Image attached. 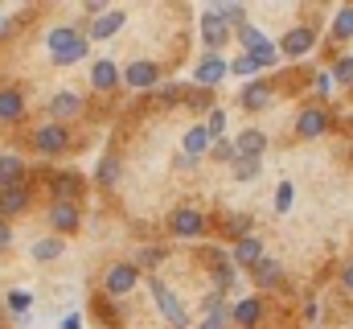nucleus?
<instances>
[{
    "label": "nucleus",
    "mask_w": 353,
    "mask_h": 329,
    "mask_svg": "<svg viewBox=\"0 0 353 329\" xmlns=\"http://www.w3.org/2000/svg\"><path fill=\"white\" fill-rule=\"evenodd\" d=\"M148 288H152V301H157V309L165 313V321H169V326H173V329H185V326H189V313L181 309V301H176L173 292H169V288L157 280V276L148 280Z\"/></svg>",
    "instance_id": "nucleus-1"
},
{
    "label": "nucleus",
    "mask_w": 353,
    "mask_h": 329,
    "mask_svg": "<svg viewBox=\"0 0 353 329\" xmlns=\"http://www.w3.org/2000/svg\"><path fill=\"white\" fill-rule=\"evenodd\" d=\"M103 284H107L111 297H123V292H132V288L140 284V267H136V263H111Z\"/></svg>",
    "instance_id": "nucleus-2"
},
{
    "label": "nucleus",
    "mask_w": 353,
    "mask_h": 329,
    "mask_svg": "<svg viewBox=\"0 0 353 329\" xmlns=\"http://www.w3.org/2000/svg\"><path fill=\"white\" fill-rule=\"evenodd\" d=\"M33 144H37V153L54 157V153H62V149L70 144V132H66L62 124H41V128L33 132Z\"/></svg>",
    "instance_id": "nucleus-3"
},
{
    "label": "nucleus",
    "mask_w": 353,
    "mask_h": 329,
    "mask_svg": "<svg viewBox=\"0 0 353 329\" xmlns=\"http://www.w3.org/2000/svg\"><path fill=\"white\" fill-rule=\"evenodd\" d=\"M226 37H230V25L222 21V12L218 8H205L201 12V41L205 46H222Z\"/></svg>",
    "instance_id": "nucleus-4"
},
{
    "label": "nucleus",
    "mask_w": 353,
    "mask_h": 329,
    "mask_svg": "<svg viewBox=\"0 0 353 329\" xmlns=\"http://www.w3.org/2000/svg\"><path fill=\"white\" fill-rule=\"evenodd\" d=\"M169 227H173V235H176V239H197V235L205 231V218H201L197 210H173Z\"/></svg>",
    "instance_id": "nucleus-5"
},
{
    "label": "nucleus",
    "mask_w": 353,
    "mask_h": 329,
    "mask_svg": "<svg viewBox=\"0 0 353 329\" xmlns=\"http://www.w3.org/2000/svg\"><path fill=\"white\" fill-rule=\"evenodd\" d=\"M325 128H329V115H325L321 107H308V111H300V120H296V136H304V140L325 136Z\"/></svg>",
    "instance_id": "nucleus-6"
},
{
    "label": "nucleus",
    "mask_w": 353,
    "mask_h": 329,
    "mask_svg": "<svg viewBox=\"0 0 353 329\" xmlns=\"http://www.w3.org/2000/svg\"><path fill=\"white\" fill-rule=\"evenodd\" d=\"M50 227H54L58 235L79 231V206H74V202H54V206H50Z\"/></svg>",
    "instance_id": "nucleus-7"
},
{
    "label": "nucleus",
    "mask_w": 353,
    "mask_h": 329,
    "mask_svg": "<svg viewBox=\"0 0 353 329\" xmlns=\"http://www.w3.org/2000/svg\"><path fill=\"white\" fill-rule=\"evenodd\" d=\"M226 75H230V62H226V58H214V54L193 66V79L201 82V86H214V82H222Z\"/></svg>",
    "instance_id": "nucleus-8"
},
{
    "label": "nucleus",
    "mask_w": 353,
    "mask_h": 329,
    "mask_svg": "<svg viewBox=\"0 0 353 329\" xmlns=\"http://www.w3.org/2000/svg\"><path fill=\"white\" fill-rule=\"evenodd\" d=\"M123 21H128V12H123V8H111V12L94 17V25H90V37H94V41H107V37H115V33L123 29Z\"/></svg>",
    "instance_id": "nucleus-9"
},
{
    "label": "nucleus",
    "mask_w": 353,
    "mask_h": 329,
    "mask_svg": "<svg viewBox=\"0 0 353 329\" xmlns=\"http://www.w3.org/2000/svg\"><path fill=\"white\" fill-rule=\"evenodd\" d=\"M316 46V33L312 29H292L288 37H283V46H279V54L283 58H300V54H308Z\"/></svg>",
    "instance_id": "nucleus-10"
},
{
    "label": "nucleus",
    "mask_w": 353,
    "mask_h": 329,
    "mask_svg": "<svg viewBox=\"0 0 353 329\" xmlns=\"http://www.w3.org/2000/svg\"><path fill=\"white\" fill-rule=\"evenodd\" d=\"M123 82H128V86H157V82H161V66H157V62H132V66L123 70Z\"/></svg>",
    "instance_id": "nucleus-11"
},
{
    "label": "nucleus",
    "mask_w": 353,
    "mask_h": 329,
    "mask_svg": "<svg viewBox=\"0 0 353 329\" xmlns=\"http://www.w3.org/2000/svg\"><path fill=\"white\" fill-rule=\"evenodd\" d=\"M25 206H29V189H25V185L0 189V223H4V218H12V214H21Z\"/></svg>",
    "instance_id": "nucleus-12"
},
{
    "label": "nucleus",
    "mask_w": 353,
    "mask_h": 329,
    "mask_svg": "<svg viewBox=\"0 0 353 329\" xmlns=\"http://www.w3.org/2000/svg\"><path fill=\"white\" fill-rule=\"evenodd\" d=\"M25 115V95L17 91V86H4L0 91V124H12V120H21Z\"/></svg>",
    "instance_id": "nucleus-13"
},
{
    "label": "nucleus",
    "mask_w": 353,
    "mask_h": 329,
    "mask_svg": "<svg viewBox=\"0 0 353 329\" xmlns=\"http://www.w3.org/2000/svg\"><path fill=\"white\" fill-rule=\"evenodd\" d=\"M12 185H25V161L12 153H0V189H12Z\"/></svg>",
    "instance_id": "nucleus-14"
},
{
    "label": "nucleus",
    "mask_w": 353,
    "mask_h": 329,
    "mask_svg": "<svg viewBox=\"0 0 353 329\" xmlns=\"http://www.w3.org/2000/svg\"><path fill=\"white\" fill-rule=\"evenodd\" d=\"M263 259V243H259V235H243L239 243H234V263L239 267H255Z\"/></svg>",
    "instance_id": "nucleus-15"
},
{
    "label": "nucleus",
    "mask_w": 353,
    "mask_h": 329,
    "mask_svg": "<svg viewBox=\"0 0 353 329\" xmlns=\"http://www.w3.org/2000/svg\"><path fill=\"white\" fill-rule=\"evenodd\" d=\"M79 107H83V99H79L74 91H62V95H54V99H50V115H54V124H62V120L79 115Z\"/></svg>",
    "instance_id": "nucleus-16"
},
{
    "label": "nucleus",
    "mask_w": 353,
    "mask_h": 329,
    "mask_svg": "<svg viewBox=\"0 0 353 329\" xmlns=\"http://www.w3.org/2000/svg\"><path fill=\"white\" fill-rule=\"evenodd\" d=\"M83 194V177L79 173H58L54 177V202H79Z\"/></svg>",
    "instance_id": "nucleus-17"
},
{
    "label": "nucleus",
    "mask_w": 353,
    "mask_h": 329,
    "mask_svg": "<svg viewBox=\"0 0 353 329\" xmlns=\"http://www.w3.org/2000/svg\"><path fill=\"white\" fill-rule=\"evenodd\" d=\"M267 149V136L263 132H255V128H247L243 136H239V144H234V157H251V161H259Z\"/></svg>",
    "instance_id": "nucleus-18"
},
{
    "label": "nucleus",
    "mask_w": 353,
    "mask_h": 329,
    "mask_svg": "<svg viewBox=\"0 0 353 329\" xmlns=\"http://www.w3.org/2000/svg\"><path fill=\"white\" fill-rule=\"evenodd\" d=\"M115 82H119V66H115V62L103 58V62L90 66V86H94V91H111Z\"/></svg>",
    "instance_id": "nucleus-19"
},
{
    "label": "nucleus",
    "mask_w": 353,
    "mask_h": 329,
    "mask_svg": "<svg viewBox=\"0 0 353 329\" xmlns=\"http://www.w3.org/2000/svg\"><path fill=\"white\" fill-rule=\"evenodd\" d=\"M201 153H210V132H205V124H193L189 132H185V157H201Z\"/></svg>",
    "instance_id": "nucleus-20"
},
{
    "label": "nucleus",
    "mask_w": 353,
    "mask_h": 329,
    "mask_svg": "<svg viewBox=\"0 0 353 329\" xmlns=\"http://www.w3.org/2000/svg\"><path fill=\"white\" fill-rule=\"evenodd\" d=\"M74 41H79V33H74L70 25H58V29H50V37H46L50 54H62V50H70Z\"/></svg>",
    "instance_id": "nucleus-21"
},
{
    "label": "nucleus",
    "mask_w": 353,
    "mask_h": 329,
    "mask_svg": "<svg viewBox=\"0 0 353 329\" xmlns=\"http://www.w3.org/2000/svg\"><path fill=\"white\" fill-rule=\"evenodd\" d=\"M259 313H263V305H259V297H251V301H239V309H234V321L243 329H251L259 321Z\"/></svg>",
    "instance_id": "nucleus-22"
},
{
    "label": "nucleus",
    "mask_w": 353,
    "mask_h": 329,
    "mask_svg": "<svg viewBox=\"0 0 353 329\" xmlns=\"http://www.w3.org/2000/svg\"><path fill=\"white\" fill-rule=\"evenodd\" d=\"M62 251H66L62 235H50V239H37V243H33V259H41V263H46V259H58Z\"/></svg>",
    "instance_id": "nucleus-23"
},
{
    "label": "nucleus",
    "mask_w": 353,
    "mask_h": 329,
    "mask_svg": "<svg viewBox=\"0 0 353 329\" xmlns=\"http://www.w3.org/2000/svg\"><path fill=\"white\" fill-rule=\"evenodd\" d=\"M267 99H271V86H267V82H251V86L243 91V107H251V111H255V107H267Z\"/></svg>",
    "instance_id": "nucleus-24"
},
{
    "label": "nucleus",
    "mask_w": 353,
    "mask_h": 329,
    "mask_svg": "<svg viewBox=\"0 0 353 329\" xmlns=\"http://www.w3.org/2000/svg\"><path fill=\"white\" fill-rule=\"evenodd\" d=\"M275 280H279V263H275V259H259V263H255V284H259V288H271V284H275Z\"/></svg>",
    "instance_id": "nucleus-25"
},
{
    "label": "nucleus",
    "mask_w": 353,
    "mask_h": 329,
    "mask_svg": "<svg viewBox=\"0 0 353 329\" xmlns=\"http://www.w3.org/2000/svg\"><path fill=\"white\" fill-rule=\"evenodd\" d=\"M234 181H255L259 173H263V164L259 161H251V157H234Z\"/></svg>",
    "instance_id": "nucleus-26"
},
{
    "label": "nucleus",
    "mask_w": 353,
    "mask_h": 329,
    "mask_svg": "<svg viewBox=\"0 0 353 329\" xmlns=\"http://www.w3.org/2000/svg\"><path fill=\"white\" fill-rule=\"evenodd\" d=\"M333 37H337V41L353 37V8H350V4H345V8H337V17H333Z\"/></svg>",
    "instance_id": "nucleus-27"
},
{
    "label": "nucleus",
    "mask_w": 353,
    "mask_h": 329,
    "mask_svg": "<svg viewBox=\"0 0 353 329\" xmlns=\"http://www.w3.org/2000/svg\"><path fill=\"white\" fill-rule=\"evenodd\" d=\"M239 41H243V46H247V54H255V50H259V46H263L267 37H263V29H255V25H251V21H247V25H243V29H239Z\"/></svg>",
    "instance_id": "nucleus-28"
},
{
    "label": "nucleus",
    "mask_w": 353,
    "mask_h": 329,
    "mask_svg": "<svg viewBox=\"0 0 353 329\" xmlns=\"http://www.w3.org/2000/svg\"><path fill=\"white\" fill-rule=\"evenodd\" d=\"M205 132H210V144H214V140H222V132H226V111H222V107H214V111H210Z\"/></svg>",
    "instance_id": "nucleus-29"
},
{
    "label": "nucleus",
    "mask_w": 353,
    "mask_h": 329,
    "mask_svg": "<svg viewBox=\"0 0 353 329\" xmlns=\"http://www.w3.org/2000/svg\"><path fill=\"white\" fill-rule=\"evenodd\" d=\"M292 202H296L292 181H279V189H275V210H279V214H288V210H292Z\"/></svg>",
    "instance_id": "nucleus-30"
},
{
    "label": "nucleus",
    "mask_w": 353,
    "mask_h": 329,
    "mask_svg": "<svg viewBox=\"0 0 353 329\" xmlns=\"http://www.w3.org/2000/svg\"><path fill=\"white\" fill-rule=\"evenodd\" d=\"M251 58H255V66H263V70H271V66L279 62V50H275L271 41H263V46H259V50H255Z\"/></svg>",
    "instance_id": "nucleus-31"
},
{
    "label": "nucleus",
    "mask_w": 353,
    "mask_h": 329,
    "mask_svg": "<svg viewBox=\"0 0 353 329\" xmlns=\"http://www.w3.org/2000/svg\"><path fill=\"white\" fill-rule=\"evenodd\" d=\"M29 305H33V297H29V292H25V288H12V292H8V309H12V313H17V317H21V313H25V309H29Z\"/></svg>",
    "instance_id": "nucleus-32"
},
{
    "label": "nucleus",
    "mask_w": 353,
    "mask_h": 329,
    "mask_svg": "<svg viewBox=\"0 0 353 329\" xmlns=\"http://www.w3.org/2000/svg\"><path fill=\"white\" fill-rule=\"evenodd\" d=\"M230 70H234V75H243V79H251V75H259V66H255V58H251V54H243V58H234V62H230Z\"/></svg>",
    "instance_id": "nucleus-33"
},
{
    "label": "nucleus",
    "mask_w": 353,
    "mask_h": 329,
    "mask_svg": "<svg viewBox=\"0 0 353 329\" xmlns=\"http://www.w3.org/2000/svg\"><path fill=\"white\" fill-rule=\"evenodd\" d=\"M226 321H230V313H226V305H218V309L201 321V329H226Z\"/></svg>",
    "instance_id": "nucleus-34"
},
{
    "label": "nucleus",
    "mask_w": 353,
    "mask_h": 329,
    "mask_svg": "<svg viewBox=\"0 0 353 329\" xmlns=\"http://www.w3.org/2000/svg\"><path fill=\"white\" fill-rule=\"evenodd\" d=\"M115 177H119V161H115V157H107V161L99 164V181H103V185H111Z\"/></svg>",
    "instance_id": "nucleus-35"
},
{
    "label": "nucleus",
    "mask_w": 353,
    "mask_h": 329,
    "mask_svg": "<svg viewBox=\"0 0 353 329\" xmlns=\"http://www.w3.org/2000/svg\"><path fill=\"white\" fill-rule=\"evenodd\" d=\"M214 284H218V288H230V284H234V267L218 263V267H214Z\"/></svg>",
    "instance_id": "nucleus-36"
},
{
    "label": "nucleus",
    "mask_w": 353,
    "mask_h": 329,
    "mask_svg": "<svg viewBox=\"0 0 353 329\" xmlns=\"http://www.w3.org/2000/svg\"><path fill=\"white\" fill-rule=\"evenodd\" d=\"M210 153H214L218 161H234V144H226V140H214V144H210Z\"/></svg>",
    "instance_id": "nucleus-37"
},
{
    "label": "nucleus",
    "mask_w": 353,
    "mask_h": 329,
    "mask_svg": "<svg viewBox=\"0 0 353 329\" xmlns=\"http://www.w3.org/2000/svg\"><path fill=\"white\" fill-rule=\"evenodd\" d=\"M337 82H353V58H341L337 62V75H333Z\"/></svg>",
    "instance_id": "nucleus-38"
},
{
    "label": "nucleus",
    "mask_w": 353,
    "mask_h": 329,
    "mask_svg": "<svg viewBox=\"0 0 353 329\" xmlns=\"http://www.w3.org/2000/svg\"><path fill=\"white\" fill-rule=\"evenodd\" d=\"M161 259H165V251H161V247H148V251L140 255V263H161Z\"/></svg>",
    "instance_id": "nucleus-39"
},
{
    "label": "nucleus",
    "mask_w": 353,
    "mask_h": 329,
    "mask_svg": "<svg viewBox=\"0 0 353 329\" xmlns=\"http://www.w3.org/2000/svg\"><path fill=\"white\" fill-rule=\"evenodd\" d=\"M226 231H230V235H243V231H247V218H230Z\"/></svg>",
    "instance_id": "nucleus-40"
},
{
    "label": "nucleus",
    "mask_w": 353,
    "mask_h": 329,
    "mask_svg": "<svg viewBox=\"0 0 353 329\" xmlns=\"http://www.w3.org/2000/svg\"><path fill=\"white\" fill-rule=\"evenodd\" d=\"M329 86H333V75H316V91L321 95H329Z\"/></svg>",
    "instance_id": "nucleus-41"
},
{
    "label": "nucleus",
    "mask_w": 353,
    "mask_h": 329,
    "mask_svg": "<svg viewBox=\"0 0 353 329\" xmlns=\"http://www.w3.org/2000/svg\"><path fill=\"white\" fill-rule=\"evenodd\" d=\"M8 243H12V231H8V223H0V251H4Z\"/></svg>",
    "instance_id": "nucleus-42"
},
{
    "label": "nucleus",
    "mask_w": 353,
    "mask_h": 329,
    "mask_svg": "<svg viewBox=\"0 0 353 329\" xmlns=\"http://www.w3.org/2000/svg\"><path fill=\"white\" fill-rule=\"evenodd\" d=\"M62 329H83V317H79V313H70V317L62 321Z\"/></svg>",
    "instance_id": "nucleus-43"
},
{
    "label": "nucleus",
    "mask_w": 353,
    "mask_h": 329,
    "mask_svg": "<svg viewBox=\"0 0 353 329\" xmlns=\"http://www.w3.org/2000/svg\"><path fill=\"white\" fill-rule=\"evenodd\" d=\"M176 95H181V91H176V86H161V99H165V103H173Z\"/></svg>",
    "instance_id": "nucleus-44"
},
{
    "label": "nucleus",
    "mask_w": 353,
    "mask_h": 329,
    "mask_svg": "<svg viewBox=\"0 0 353 329\" xmlns=\"http://www.w3.org/2000/svg\"><path fill=\"white\" fill-rule=\"evenodd\" d=\"M345 288H353V263L345 267Z\"/></svg>",
    "instance_id": "nucleus-45"
}]
</instances>
